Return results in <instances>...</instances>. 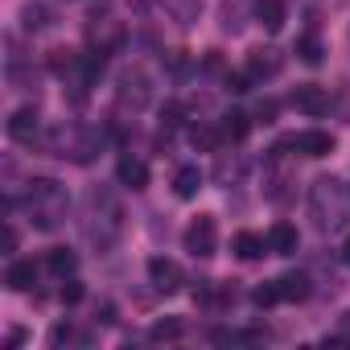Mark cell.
I'll use <instances>...</instances> for the list:
<instances>
[{
  "label": "cell",
  "instance_id": "1",
  "mask_svg": "<svg viewBox=\"0 0 350 350\" xmlns=\"http://www.w3.org/2000/svg\"><path fill=\"white\" fill-rule=\"evenodd\" d=\"M107 144V132L91 128V124H79V120H66V124H54L46 136H42V148L46 157H58V161H75V165H91Z\"/></svg>",
  "mask_w": 350,
  "mask_h": 350
},
{
  "label": "cell",
  "instance_id": "2",
  "mask_svg": "<svg viewBox=\"0 0 350 350\" xmlns=\"http://www.w3.org/2000/svg\"><path fill=\"white\" fill-rule=\"evenodd\" d=\"M83 235L95 252H111L124 235V206L120 194L107 186H95L87 194V219H83Z\"/></svg>",
  "mask_w": 350,
  "mask_h": 350
},
{
  "label": "cell",
  "instance_id": "3",
  "mask_svg": "<svg viewBox=\"0 0 350 350\" xmlns=\"http://www.w3.org/2000/svg\"><path fill=\"white\" fill-rule=\"evenodd\" d=\"M66 211H70V194L58 178L25 182V215L38 231H58L66 223Z\"/></svg>",
  "mask_w": 350,
  "mask_h": 350
},
{
  "label": "cell",
  "instance_id": "4",
  "mask_svg": "<svg viewBox=\"0 0 350 350\" xmlns=\"http://www.w3.org/2000/svg\"><path fill=\"white\" fill-rule=\"evenodd\" d=\"M309 215L321 231H342L350 219V190L338 178H317L309 186Z\"/></svg>",
  "mask_w": 350,
  "mask_h": 350
},
{
  "label": "cell",
  "instance_id": "5",
  "mask_svg": "<svg viewBox=\"0 0 350 350\" xmlns=\"http://www.w3.org/2000/svg\"><path fill=\"white\" fill-rule=\"evenodd\" d=\"M152 103V83H148V75L144 70H124L120 79H116V111H132V116H140L144 107Z\"/></svg>",
  "mask_w": 350,
  "mask_h": 350
},
{
  "label": "cell",
  "instance_id": "6",
  "mask_svg": "<svg viewBox=\"0 0 350 350\" xmlns=\"http://www.w3.org/2000/svg\"><path fill=\"white\" fill-rule=\"evenodd\" d=\"M182 243H186V252H190L194 260H211L215 247H219V223H215V215H198V219L186 227Z\"/></svg>",
  "mask_w": 350,
  "mask_h": 350
},
{
  "label": "cell",
  "instance_id": "7",
  "mask_svg": "<svg viewBox=\"0 0 350 350\" xmlns=\"http://www.w3.org/2000/svg\"><path fill=\"white\" fill-rule=\"evenodd\" d=\"M182 280H186V276H182L178 260H169V256H152V260H148V284H152L157 293H165V297L178 293Z\"/></svg>",
  "mask_w": 350,
  "mask_h": 350
},
{
  "label": "cell",
  "instance_id": "8",
  "mask_svg": "<svg viewBox=\"0 0 350 350\" xmlns=\"http://www.w3.org/2000/svg\"><path fill=\"white\" fill-rule=\"evenodd\" d=\"M5 132H9L13 144H33L38 132H42V116H38V107H17V111L9 116Z\"/></svg>",
  "mask_w": 350,
  "mask_h": 350
},
{
  "label": "cell",
  "instance_id": "9",
  "mask_svg": "<svg viewBox=\"0 0 350 350\" xmlns=\"http://www.w3.org/2000/svg\"><path fill=\"white\" fill-rule=\"evenodd\" d=\"M284 144H288V148H297L301 157H313V161H317V157H329V152H334V136H329V132H321V128H305V132L288 136Z\"/></svg>",
  "mask_w": 350,
  "mask_h": 350
},
{
  "label": "cell",
  "instance_id": "10",
  "mask_svg": "<svg viewBox=\"0 0 350 350\" xmlns=\"http://www.w3.org/2000/svg\"><path fill=\"white\" fill-rule=\"evenodd\" d=\"M288 103H293L297 111H305V116H325V111H329V95H325V87H317V83H301V87L288 95Z\"/></svg>",
  "mask_w": 350,
  "mask_h": 350
},
{
  "label": "cell",
  "instance_id": "11",
  "mask_svg": "<svg viewBox=\"0 0 350 350\" xmlns=\"http://www.w3.org/2000/svg\"><path fill=\"white\" fill-rule=\"evenodd\" d=\"M280 50H272V46H260V50H252L247 54V75L256 79V83H268V79H276L280 75Z\"/></svg>",
  "mask_w": 350,
  "mask_h": 350
},
{
  "label": "cell",
  "instance_id": "12",
  "mask_svg": "<svg viewBox=\"0 0 350 350\" xmlns=\"http://www.w3.org/2000/svg\"><path fill=\"white\" fill-rule=\"evenodd\" d=\"M252 13H256V21H260L268 33H280L284 21H288V5H284V0H256Z\"/></svg>",
  "mask_w": 350,
  "mask_h": 350
},
{
  "label": "cell",
  "instance_id": "13",
  "mask_svg": "<svg viewBox=\"0 0 350 350\" xmlns=\"http://www.w3.org/2000/svg\"><path fill=\"white\" fill-rule=\"evenodd\" d=\"M116 178H120L124 190H144V186H148V165H144L140 157H120Z\"/></svg>",
  "mask_w": 350,
  "mask_h": 350
},
{
  "label": "cell",
  "instance_id": "14",
  "mask_svg": "<svg viewBox=\"0 0 350 350\" xmlns=\"http://www.w3.org/2000/svg\"><path fill=\"white\" fill-rule=\"evenodd\" d=\"M202 182H206V178H202L198 165H182L178 173H173V194H178L182 202H190V198L202 194Z\"/></svg>",
  "mask_w": 350,
  "mask_h": 350
},
{
  "label": "cell",
  "instance_id": "15",
  "mask_svg": "<svg viewBox=\"0 0 350 350\" xmlns=\"http://www.w3.org/2000/svg\"><path fill=\"white\" fill-rule=\"evenodd\" d=\"M297 247H301L297 227H293V223H272V231H268V252H272V256H293Z\"/></svg>",
  "mask_w": 350,
  "mask_h": 350
},
{
  "label": "cell",
  "instance_id": "16",
  "mask_svg": "<svg viewBox=\"0 0 350 350\" xmlns=\"http://www.w3.org/2000/svg\"><path fill=\"white\" fill-rule=\"evenodd\" d=\"M5 284H9L13 293H29V288L38 284V268H33V260H9V268H5Z\"/></svg>",
  "mask_w": 350,
  "mask_h": 350
},
{
  "label": "cell",
  "instance_id": "17",
  "mask_svg": "<svg viewBox=\"0 0 350 350\" xmlns=\"http://www.w3.org/2000/svg\"><path fill=\"white\" fill-rule=\"evenodd\" d=\"M50 25H54V13L42 5V0H25V5H21V29L25 33H42Z\"/></svg>",
  "mask_w": 350,
  "mask_h": 350
},
{
  "label": "cell",
  "instance_id": "18",
  "mask_svg": "<svg viewBox=\"0 0 350 350\" xmlns=\"http://www.w3.org/2000/svg\"><path fill=\"white\" fill-rule=\"evenodd\" d=\"M231 247H235V256H239V260H260V256H268V235H256V231H239Z\"/></svg>",
  "mask_w": 350,
  "mask_h": 350
},
{
  "label": "cell",
  "instance_id": "19",
  "mask_svg": "<svg viewBox=\"0 0 350 350\" xmlns=\"http://www.w3.org/2000/svg\"><path fill=\"white\" fill-rule=\"evenodd\" d=\"M276 284H280V301H305V297L313 293L305 272H288V276H280Z\"/></svg>",
  "mask_w": 350,
  "mask_h": 350
},
{
  "label": "cell",
  "instance_id": "20",
  "mask_svg": "<svg viewBox=\"0 0 350 350\" xmlns=\"http://www.w3.org/2000/svg\"><path fill=\"white\" fill-rule=\"evenodd\" d=\"M182 334H186V321H182V317H161V321H152V329H148L152 342H178Z\"/></svg>",
  "mask_w": 350,
  "mask_h": 350
},
{
  "label": "cell",
  "instance_id": "21",
  "mask_svg": "<svg viewBox=\"0 0 350 350\" xmlns=\"http://www.w3.org/2000/svg\"><path fill=\"white\" fill-rule=\"evenodd\" d=\"M46 264H50V272H54L58 280H70V276H75V268H79V256H75V252H66V247H54Z\"/></svg>",
  "mask_w": 350,
  "mask_h": 350
},
{
  "label": "cell",
  "instance_id": "22",
  "mask_svg": "<svg viewBox=\"0 0 350 350\" xmlns=\"http://www.w3.org/2000/svg\"><path fill=\"white\" fill-rule=\"evenodd\" d=\"M219 128H223V140H243V136L252 132V116H243V111H227Z\"/></svg>",
  "mask_w": 350,
  "mask_h": 350
},
{
  "label": "cell",
  "instance_id": "23",
  "mask_svg": "<svg viewBox=\"0 0 350 350\" xmlns=\"http://www.w3.org/2000/svg\"><path fill=\"white\" fill-rule=\"evenodd\" d=\"M190 140H194V148H202V152H215V148H219V140H223V128L198 124V128H190Z\"/></svg>",
  "mask_w": 350,
  "mask_h": 350
},
{
  "label": "cell",
  "instance_id": "24",
  "mask_svg": "<svg viewBox=\"0 0 350 350\" xmlns=\"http://www.w3.org/2000/svg\"><path fill=\"white\" fill-rule=\"evenodd\" d=\"M297 54H301V62L317 66V62L325 58V46H321V38H317V33H305V38L297 42Z\"/></svg>",
  "mask_w": 350,
  "mask_h": 350
},
{
  "label": "cell",
  "instance_id": "25",
  "mask_svg": "<svg viewBox=\"0 0 350 350\" xmlns=\"http://www.w3.org/2000/svg\"><path fill=\"white\" fill-rule=\"evenodd\" d=\"M169 13L178 17L182 25H194L198 13H202V0H169Z\"/></svg>",
  "mask_w": 350,
  "mask_h": 350
},
{
  "label": "cell",
  "instance_id": "26",
  "mask_svg": "<svg viewBox=\"0 0 350 350\" xmlns=\"http://www.w3.org/2000/svg\"><path fill=\"white\" fill-rule=\"evenodd\" d=\"M252 301H256L260 309H268V305H276V301H280V284H276V280H268V284H260V288H252Z\"/></svg>",
  "mask_w": 350,
  "mask_h": 350
},
{
  "label": "cell",
  "instance_id": "27",
  "mask_svg": "<svg viewBox=\"0 0 350 350\" xmlns=\"http://www.w3.org/2000/svg\"><path fill=\"white\" fill-rule=\"evenodd\" d=\"M50 342H54V346H66V342H83V338L75 334V325H66V321H62V325H54V329H50Z\"/></svg>",
  "mask_w": 350,
  "mask_h": 350
},
{
  "label": "cell",
  "instance_id": "28",
  "mask_svg": "<svg viewBox=\"0 0 350 350\" xmlns=\"http://www.w3.org/2000/svg\"><path fill=\"white\" fill-rule=\"evenodd\" d=\"M239 25H243L239 21V5H231V0H227V5H223V29L227 33H239Z\"/></svg>",
  "mask_w": 350,
  "mask_h": 350
},
{
  "label": "cell",
  "instance_id": "29",
  "mask_svg": "<svg viewBox=\"0 0 350 350\" xmlns=\"http://www.w3.org/2000/svg\"><path fill=\"white\" fill-rule=\"evenodd\" d=\"M247 83H256V79H252V75H227V91H231V95H243V91H252Z\"/></svg>",
  "mask_w": 350,
  "mask_h": 350
},
{
  "label": "cell",
  "instance_id": "30",
  "mask_svg": "<svg viewBox=\"0 0 350 350\" xmlns=\"http://www.w3.org/2000/svg\"><path fill=\"white\" fill-rule=\"evenodd\" d=\"M62 301H66V305H79V301H83V284H79L75 276L62 284Z\"/></svg>",
  "mask_w": 350,
  "mask_h": 350
},
{
  "label": "cell",
  "instance_id": "31",
  "mask_svg": "<svg viewBox=\"0 0 350 350\" xmlns=\"http://www.w3.org/2000/svg\"><path fill=\"white\" fill-rule=\"evenodd\" d=\"M95 321H103V325H116V305H111V301H103V305L95 309Z\"/></svg>",
  "mask_w": 350,
  "mask_h": 350
},
{
  "label": "cell",
  "instance_id": "32",
  "mask_svg": "<svg viewBox=\"0 0 350 350\" xmlns=\"http://www.w3.org/2000/svg\"><path fill=\"white\" fill-rule=\"evenodd\" d=\"M17 252V231H13V223H5V256H13Z\"/></svg>",
  "mask_w": 350,
  "mask_h": 350
},
{
  "label": "cell",
  "instance_id": "33",
  "mask_svg": "<svg viewBox=\"0 0 350 350\" xmlns=\"http://www.w3.org/2000/svg\"><path fill=\"white\" fill-rule=\"evenodd\" d=\"M256 116H260L264 124H272V116H276V103H272V99H268V103H260V111H256Z\"/></svg>",
  "mask_w": 350,
  "mask_h": 350
},
{
  "label": "cell",
  "instance_id": "34",
  "mask_svg": "<svg viewBox=\"0 0 350 350\" xmlns=\"http://www.w3.org/2000/svg\"><path fill=\"white\" fill-rule=\"evenodd\" d=\"M21 342H25V329H13V334H9V342H5V346H9V350H13V346H21Z\"/></svg>",
  "mask_w": 350,
  "mask_h": 350
},
{
  "label": "cell",
  "instance_id": "35",
  "mask_svg": "<svg viewBox=\"0 0 350 350\" xmlns=\"http://www.w3.org/2000/svg\"><path fill=\"white\" fill-rule=\"evenodd\" d=\"M342 264L350 268V235H346V243H342Z\"/></svg>",
  "mask_w": 350,
  "mask_h": 350
},
{
  "label": "cell",
  "instance_id": "36",
  "mask_svg": "<svg viewBox=\"0 0 350 350\" xmlns=\"http://www.w3.org/2000/svg\"><path fill=\"white\" fill-rule=\"evenodd\" d=\"M346 46H350V33H346Z\"/></svg>",
  "mask_w": 350,
  "mask_h": 350
}]
</instances>
